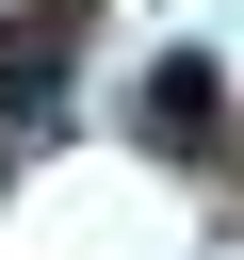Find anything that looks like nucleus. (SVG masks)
<instances>
[{
	"instance_id": "f03ea898",
	"label": "nucleus",
	"mask_w": 244,
	"mask_h": 260,
	"mask_svg": "<svg viewBox=\"0 0 244 260\" xmlns=\"http://www.w3.org/2000/svg\"><path fill=\"white\" fill-rule=\"evenodd\" d=\"M130 130H146L163 162H211V146H228V81H211L195 49H163V65H146V98H130Z\"/></svg>"
},
{
	"instance_id": "f257e3e1",
	"label": "nucleus",
	"mask_w": 244,
	"mask_h": 260,
	"mask_svg": "<svg viewBox=\"0 0 244 260\" xmlns=\"http://www.w3.org/2000/svg\"><path fill=\"white\" fill-rule=\"evenodd\" d=\"M81 0H33V16H0V130H33L49 98H65V65H81Z\"/></svg>"
}]
</instances>
